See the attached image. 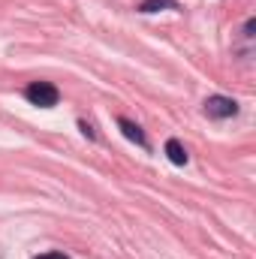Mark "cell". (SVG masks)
<instances>
[{"mask_svg":"<svg viewBox=\"0 0 256 259\" xmlns=\"http://www.w3.org/2000/svg\"><path fill=\"white\" fill-rule=\"evenodd\" d=\"M166 157H169L175 166H187V160H190L187 151H184V145H181L178 139H169V142H166Z\"/></svg>","mask_w":256,"mask_h":259,"instance_id":"obj_4","label":"cell"},{"mask_svg":"<svg viewBox=\"0 0 256 259\" xmlns=\"http://www.w3.org/2000/svg\"><path fill=\"white\" fill-rule=\"evenodd\" d=\"M36 259H69L66 253H58V250H52V253H42V256H36Z\"/></svg>","mask_w":256,"mask_h":259,"instance_id":"obj_7","label":"cell"},{"mask_svg":"<svg viewBox=\"0 0 256 259\" xmlns=\"http://www.w3.org/2000/svg\"><path fill=\"white\" fill-rule=\"evenodd\" d=\"M160 9H178L175 0H142L139 12H160Z\"/></svg>","mask_w":256,"mask_h":259,"instance_id":"obj_5","label":"cell"},{"mask_svg":"<svg viewBox=\"0 0 256 259\" xmlns=\"http://www.w3.org/2000/svg\"><path fill=\"white\" fill-rule=\"evenodd\" d=\"M118 127H121V133L127 136L130 142H136L139 148H148V139H145V133H142L139 124H133V121H127V118H118Z\"/></svg>","mask_w":256,"mask_h":259,"instance_id":"obj_3","label":"cell"},{"mask_svg":"<svg viewBox=\"0 0 256 259\" xmlns=\"http://www.w3.org/2000/svg\"><path fill=\"white\" fill-rule=\"evenodd\" d=\"M24 100L30 106H39V109H52V106L61 103V91L52 81H30L24 88Z\"/></svg>","mask_w":256,"mask_h":259,"instance_id":"obj_1","label":"cell"},{"mask_svg":"<svg viewBox=\"0 0 256 259\" xmlns=\"http://www.w3.org/2000/svg\"><path fill=\"white\" fill-rule=\"evenodd\" d=\"M78 127H81V133H84L88 139H97V133H94V127H91L88 121H78Z\"/></svg>","mask_w":256,"mask_h":259,"instance_id":"obj_6","label":"cell"},{"mask_svg":"<svg viewBox=\"0 0 256 259\" xmlns=\"http://www.w3.org/2000/svg\"><path fill=\"white\" fill-rule=\"evenodd\" d=\"M253 27H256V21L253 18H247V24H244V36H247V39L253 36Z\"/></svg>","mask_w":256,"mask_h":259,"instance_id":"obj_8","label":"cell"},{"mask_svg":"<svg viewBox=\"0 0 256 259\" xmlns=\"http://www.w3.org/2000/svg\"><path fill=\"white\" fill-rule=\"evenodd\" d=\"M205 115L214 118V121H223V118H235L238 115V103L232 97H223V94H214L205 100Z\"/></svg>","mask_w":256,"mask_h":259,"instance_id":"obj_2","label":"cell"}]
</instances>
